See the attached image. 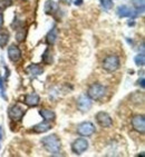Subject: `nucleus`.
Segmentation results:
<instances>
[{"mask_svg":"<svg viewBox=\"0 0 145 157\" xmlns=\"http://www.w3.org/2000/svg\"><path fill=\"white\" fill-rule=\"evenodd\" d=\"M41 145L49 153H58L61 147V142L57 135H49L41 138Z\"/></svg>","mask_w":145,"mask_h":157,"instance_id":"obj_1","label":"nucleus"},{"mask_svg":"<svg viewBox=\"0 0 145 157\" xmlns=\"http://www.w3.org/2000/svg\"><path fill=\"white\" fill-rule=\"evenodd\" d=\"M105 93H106V87L104 85L98 84V82L92 84L87 89V96L92 100H100L105 95Z\"/></svg>","mask_w":145,"mask_h":157,"instance_id":"obj_2","label":"nucleus"},{"mask_svg":"<svg viewBox=\"0 0 145 157\" xmlns=\"http://www.w3.org/2000/svg\"><path fill=\"white\" fill-rule=\"evenodd\" d=\"M121 63L116 55H109L103 60V68L108 73H114L120 68Z\"/></svg>","mask_w":145,"mask_h":157,"instance_id":"obj_3","label":"nucleus"},{"mask_svg":"<svg viewBox=\"0 0 145 157\" xmlns=\"http://www.w3.org/2000/svg\"><path fill=\"white\" fill-rule=\"evenodd\" d=\"M95 125L91 121H84L77 127V133L84 137H91L95 133Z\"/></svg>","mask_w":145,"mask_h":157,"instance_id":"obj_4","label":"nucleus"},{"mask_svg":"<svg viewBox=\"0 0 145 157\" xmlns=\"http://www.w3.org/2000/svg\"><path fill=\"white\" fill-rule=\"evenodd\" d=\"M25 108L22 106L18 105V104H16V105H12L11 107L9 108L8 110V116L11 121H20L22 116L25 115Z\"/></svg>","mask_w":145,"mask_h":157,"instance_id":"obj_5","label":"nucleus"},{"mask_svg":"<svg viewBox=\"0 0 145 157\" xmlns=\"http://www.w3.org/2000/svg\"><path fill=\"white\" fill-rule=\"evenodd\" d=\"M88 142L85 138H77L75 142L72 144V151L76 155H82L84 151L88 149Z\"/></svg>","mask_w":145,"mask_h":157,"instance_id":"obj_6","label":"nucleus"},{"mask_svg":"<svg viewBox=\"0 0 145 157\" xmlns=\"http://www.w3.org/2000/svg\"><path fill=\"white\" fill-rule=\"evenodd\" d=\"M132 126L135 132L144 134L145 132V118L143 115H136L132 118Z\"/></svg>","mask_w":145,"mask_h":157,"instance_id":"obj_7","label":"nucleus"},{"mask_svg":"<svg viewBox=\"0 0 145 157\" xmlns=\"http://www.w3.org/2000/svg\"><path fill=\"white\" fill-rule=\"evenodd\" d=\"M96 121L102 127H105V128H108L113 125V121L111 116L105 112H98L96 114Z\"/></svg>","mask_w":145,"mask_h":157,"instance_id":"obj_8","label":"nucleus"},{"mask_svg":"<svg viewBox=\"0 0 145 157\" xmlns=\"http://www.w3.org/2000/svg\"><path fill=\"white\" fill-rule=\"evenodd\" d=\"M77 107L80 112H87L92 108V99L87 95H82L77 99Z\"/></svg>","mask_w":145,"mask_h":157,"instance_id":"obj_9","label":"nucleus"},{"mask_svg":"<svg viewBox=\"0 0 145 157\" xmlns=\"http://www.w3.org/2000/svg\"><path fill=\"white\" fill-rule=\"evenodd\" d=\"M117 15L121 18H134L137 12L134 11L133 9H131L130 7L126 5H122L117 8Z\"/></svg>","mask_w":145,"mask_h":157,"instance_id":"obj_10","label":"nucleus"},{"mask_svg":"<svg viewBox=\"0 0 145 157\" xmlns=\"http://www.w3.org/2000/svg\"><path fill=\"white\" fill-rule=\"evenodd\" d=\"M8 57L12 63H17V61L20 60L21 58V50L19 49L18 46L11 45L8 48Z\"/></svg>","mask_w":145,"mask_h":157,"instance_id":"obj_11","label":"nucleus"},{"mask_svg":"<svg viewBox=\"0 0 145 157\" xmlns=\"http://www.w3.org/2000/svg\"><path fill=\"white\" fill-rule=\"evenodd\" d=\"M24 103L27 106H29V107H36V106H38L40 103V97L37 94H35V93L28 94L25 96Z\"/></svg>","mask_w":145,"mask_h":157,"instance_id":"obj_12","label":"nucleus"},{"mask_svg":"<svg viewBox=\"0 0 145 157\" xmlns=\"http://www.w3.org/2000/svg\"><path fill=\"white\" fill-rule=\"evenodd\" d=\"M52 128L53 127H52V125H50L49 121H44L42 123H39V124L35 125V126L33 127V130L37 134H41V133H46V132H48V130L52 129Z\"/></svg>","mask_w":145,"mask_h":157,"instance_id":"obj_13","label":"nucleus"},{"mask_svg":"<svg viewBox=\"0 0 145 157\" xmlns=\"http://www.w3.org/2000/svg\"><path fill=\"white\" fill-rule=\"evenodd\" d=\"M26 73H27L28 75L33 76V77H35V76L41 75V74L44 73V69H42L39 65H36V63H31V65H29V66L26 68Z\"/></svg>","mask_w":145,"mask_h":157,"instance_id":"obj_14","label":"nucleus"},{"mask_svg":"<svg viewBox=\"0 0 145 157\" xmlns=\"http://www.w3.org/2000/svg\"><path fill=\"white\" fill-rule=\"evenodd\" d=\"M57 38H58V30L57 28L54 27L53 29H50V31H49L47 37H46V41H47L48 45H54L55 42L57 41Z\"/></svg>","mask_w":145,"mask_h":157,"instance_id":"obj_15","label":"nucleus"},{"mask_svg":"<svg viewBox=\"0 0 145 157\" xmlns=\"http://www.w3.org/2000/svg\"><path fill=\"white\" fill-rule=\"evenodd\" d=\"M39 114L44 118V121H53L56 118V114L50 109H41V110H39Z\"/></svg>","mask_w":145,"mask_h":157,"instance_id":"obj_16","label":"nucleus"},{"mask_svg":"<svg viewBox=\"0 0 145 157\" xmlns=\"http://www.w3.org/2000/svg\"><path fill=\"white\" fill-rule=\"evenodd\" d=\"M59 7L56 2H54L53 0H47L45 5V12L46 13H54V12L58 11Z\"/></svg>","mask_w":145,"mask_h":157,"instance_id":"obj_17","label":"nucleus"},{"mask_svg":"<svg viewBox=\"0 0 145 157\" xmlns=\"http://www.w3.org/2000/svg\"><path fill=\"white\" fill-rule=\"evenodd\" d=\"M9 33L6 29H0V48H5V46L9 41Z\"/></svg>","mask_w":145,"mask_h":157,"instance_id":"obj_18","label":"nucleus"},{"mask_svg":"<svg viewBox=\"0 0 145 157\" xmlns=\"http://www.w3.org/2000/svg\"><path fill=\"white\" fill-rule=\"evenodd\" d=\"M134 61H135V65L139 67H143L145 65V56H144V52L142 54H139L136 55L135 58H134Z\"/></svg>","mask_w":145,"mask_h":157,"instance_id":"obj_19","label":"nucleus"},{"mask_svg":"<svg viewBox=\"0 0 145 157\" xmlns=\"http://www.w3.org/2000/svg\"><path fill=\"white\" fill-rule=\"evenodd\" d=\"M133 3L135 6L136 10H137V13H143L144 11V0H133Z\"/></svg>","mask_w":145,"mask_h":157,"instance_id":"obj_20","label":"nucleus"},{"mask_svg":"<svg viewBox=\"0 0 145 157\" xmlns=\"http://www.w3.org/2000/svg\"><path fill=\"white\" fill-rule=\"evenodd\" d=\"M42 61L45 63H47V65L53 63V57H52V55H50L49 49H47V50L44 52V55H42Z\"/></svg>","mask_w":145,"mask_h":157,"instance_id":"obj_21","label":"nucleus"},{"mask_svg":"<svg viewBox=\"0 0 145 157\" xmlns=\"http://www.w3.org/2000/svg\"><path fill=\"white\" fill-rule=\"evenodd\" d=\"M100 5L105 10H111L113 8V0H100Z\"/></svg>","mask_w":145,"mask_h":157,"instance_id":"obj_22","label":"nucleus"},{"mask_svg":"<svg viewBox=\"0 0 145 157\" xmlns=\"http://www.w3.org/2000/svg\"><path fill=\"white\" fill-rule=\"evenodd\" d=\"M12 5V0H0V11L7 9Z\"/></svg>","mask_w":145,"mask_h":157,"instance_id":"obj_23","label":"nucleus"},{"mask_svg":"<svg viewBox=\"0 0 145 157\" xmlns=\"http://www.w3.org/2000/svg\"><path fill=\"white\" fill-rule=\"evenodd\" d=\"M25 33H24V29H21V30H18V33H17V35H16V39H17V41L18 42H22L25 40Z\"/></svg>","mask_w":145,"mask_h":157,"instance_id":"obj_24","label":"nucleus"},{"mask_svg":"<svg viewBox=\"0 0 145 157\" xmlns=\"http://www.w3.org/2000/svg\"><path fill=\"white\" fill-rule=\"evenodd\" d=\"M0 93H1V95H2L3 99H7L6 89H5V85H3V82H2V78H1V76H0Z\"/></svg>","mask_w":145,"mask_h":157,"instance_id":"obj_25","label":"nucleus"},{"mask_svg":"<svg viewBox=\"0 0 145 157\" xmlns=\"http://www.w3.org/2000/svg\"><path fill=\"white\" fill-rule=\"evenodd\" d=\"M3 136H5V132H3V128L1 126H0V140L3 138Z\"/></svg>","mask_w":145,"mask_h":157,"instance_id":"obj_26","label":"nucleus"},{"mask_svg":"<svg viewBox=\"0 0 145 157\" xmlns=\"http://www.w3.org/2000/svg\"><path fill=\"white\" fill-rule=\"evenodd\" d=\"M2 25H3V15L0 12V29L2 27Z\"/></svg>","mask_w":145,"mask_h":157,"instance_id":"obj_27","label":"nucleus"},{"mask_svg":"<svg viewBox=\"0 0 145 157\" xmlns=\"http://www.w3.org/2000/svg\"><path fill=\"white\" fill-rule=\"evenodd\" d=\"M139 84H141V86H142V88H144L145 87V85H144V78H141V79H139Z\"/></svg>","mask_w":145,"mask_h":157,"instance_id":"obj_28","label":"nucleus"},{"mask_svg":"<svg viewBox=\"0 0 145 157\" xmlns=\"http://www.w3.org/2000/svg\"><path fill=\"white\" fill-rule=\"evenodd\" d=\"M76 5V6H80L83 3V0H75V2H74Z\"/></svg>","mask_w":145,"mask_h":157,"instance_id":"obj_29","label":"nucleus"},{"mask_svg":"<svg viewBox=\"0 0 145 157\" xmlns=\"http://www.w3.org/2000/svg\"><path fill=\"white\" fill-rule=\"evenodd\" d=\"M61 2L65 3V5H69L70 2H72V0H61Z\"/></svg>","mask_w":145,"mask_h":157,"instance_id":"obj_30","label":"nucleus"}]
</instances>
